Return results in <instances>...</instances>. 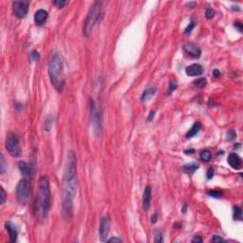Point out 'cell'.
I'll use <instances>...</instances> for the list:
<instances>
[{"instance_id":"8fae6325","label":"cell","mask_w":243,"mask_h":243,"mask_svg":"<svg viewBox=\"0 0 243 243\" xmlns=\"http://www.w3.org/2000/svg\"><path fill=\"white\" fill-rule=\"evenodd\" d=\"M185 73L188 76H200L203 73V68L200 64H193L185 68Z\"/></svg>"},{"instance_id":"1f68e13d","label":"cell","mask_w":243,"mask_h":243,"mask_svg":"<svg viewBox=\"0 0 243 243\" xmlns=\"http://www.w3.org/2000/svg\"><path fill=\"white\" fill-rule=\"evenodd\" d=\"M1 204H4L5 201H6V193H5V190L3 189V187H1Z\"/></svg>"},{"instance_id":"e575fe53","label":"cell","mask_w":243,"mask_h":243,"mask_svg":"<svg viewBox=\"0 0 243 243\" xmlns=\"http://www.w3.org/2000/svg\"><path fill=\"white\" fill-rule=\"evenodd\" d=\"M106 241H108V242H122V239L119 238V237H111V238L108 239Z\"/></svg>"},{"instance_id":"2e32d148","label":"cell","mask_w":243,"mask_h":243,"mask_svg":"<svg viewBox=\"0 0 243 243\" xmlns=\"http://www.w3.org/2000/svg\"><path fill=\"white\" fill-rule=\"evenodd\" d=\"M5 227H6V230L8 231V233L10 235V240L12 242H16L17 235H18V231L16 229V227L10 221H7L5 223Z\"/></svg>"},{"instance_id":"d6986e66","label":"cell","mask_w":243,"mask_h":243,"mask_svg":"<svg viewBox=\"0 0 243 243\" xmlns=\"http://www.w3.org/2000/svg\"><path fill=\"white\" fill-rule=\"evenodd\" d=\"M198 169V165L197 163H188V164H185L182 167V170L185 173H187V174H193Z\"/></svg>"},{"instance_id":"7c38bea8","label":"cell","mask_w":243,"mask_h":243,"mask_svg":"<svg viewBox=\"0 0 243 243\" xmlns=\"http://www.w3.org/2000/svg\"><path fill=\"white\" fill-rule=\"evenodd\" d=\"M228 163L230 166L234 169H240L242 166V161L241 158L239 157L237 153H231L228 157Z\"/></svg>"},{"instance_id":"6da1fadb","label":"cell","mask_w":243,"mask_h":243,"mask_svg":"<svg viewBox=\"0 0 243 243\" xmlns=\"http://www.w3.org/2000/svg\"><path fill=\"white\" fill-rule=\"evenodd\" d=\"M50 209V179L47 176H43L39 179L38 194L35 203V214L37 219L44 220L47 218Z\"/></svg>"},{"instance_id":"b9f144b4","label":"cell","mask_w":243,"mask_h":243,"mask_svg":"<svg viewBox=\"0 0 243 243\" xmlns=\"http://www.w3.org/2000/svg\"><path fill=\"white\" fill-rule=\"evenodd\" d=\"M194 149H191V150H185V153L186 154H193L194 153Z\"/></svg>"},{"instance_id":"5bb4252c","label":"cell","mask_w":243,"mask_h":243,"mask_svg":"<svg viewBox=\"0 0 243 243\" xmlns=\"http://www.w3.org/2000/svg\"><path fill=\"white\" fill-rule=\"evenodd\" d=\"M150 203H151V187L149 185H147L145 187V191H143V195H142V207L145 211L149 209Z\"/></svg>"},{"instance_id":"8992f818","label":"cell","mask_w":243,"mask_h":243,"mask_svg":"<svg viewBox=\"0 0 243 243\" xmlns=\"http://www.w3.org/2000/svg\"><path fill=\"white\" fill-rule=\"evenodd\" d=\"M6 149L12 157H19L21 155V147L17 136L9 132L6 138Z\"/></svg>"},{"instance_id":"60d3db41","label":"cell","mask_w":243,"mask_h":243,"mask_svg":"<svg viewBox=\"0 0 243 243\" xmlns=\"http://www.w3.org/2000/svg\"><path fill=\"white\" fill-rule=\"evenodd\" d=\"M154 114H155V111H151V112H150V115H149V118H148V121H150V120H151V118H152V119H153Z\"/></svg>"},{"instance_id":"7402d4cb","label":"cell","mask_w":243,"mask_h":243,"mask_svg":"<svg viewBox=\"0 0 243 243\" xmlns=\"http://www.w3.org/2000/svg\"><path fill=\"white\" fill-rule=\"evenodd\" d=\"M206 79L205 78H200L194 82V86L198 88H203L206 86Z\"/></svg>"},{"instance_id":"d590c367","label":"cell","mask_w":243,"mask_h":243,"mask_svg":"<svg viewBox=\"0 0 243 243\" xmlns=\"http://www.w3.org/2000/svg\"><path fill=\"white\" fill-rule=\"evenodd\" d=\"M235 27L237 28L238 31H240V32H242V24L240 23V22H235Z\"/></svg>"},{"instance_id":"74e56055","label":"cell","mask_w":243,"mask_h":243,"mask_svg":"<svg viewBox=\"0 0 243 243\" xmlns=\"http://www.w3.org/2000/svg\"><path fill=\"white\" fill-rule=\"evenodd\" d=\"M157 219H158V216L157 214H154L152 216H151V223H156L157 222Z\"/></svg>"},{"instance_id":"4316f807","label":"cell","mask_w":243,"mask_h":243,"mask_svg":"<svg viewBox=\"0 0 243 243\" xmlns=\"http://www.w3.org/2000/svg\"><path fill=\"white\" fill-rule=\"evenodd\" d=\"M67 1H65V0H55V1H52V4L54 6H56L57 8L61 9L63 8L65 5H67Z\"/></svg>"},{"instance_id":"30bf717a","label":"cell","mask_w":243,"mask_h":243,"mask_svg":"<svg viewBox=\"0 0 243 243\" xmlns=\"http://www.w3.org/2000/svg\"><path fill=\"white\" fill-rule=\"evenodd\" d=\"M183 50L192 58H198L201 55V50L192 43H187L183 46Z\"/></svg>"},{"instance_id":"cb8c5ba5","label":"cell","mask_w":243,"mask_h":243,"mask_svg":"<svg viewBox=\"0 0 243 243\" xmlns=\"http://www.w3.org/2000/svg\"><path fill=\"white\" fill-rule=\"evenodd\" d=\"M177 87H178V86H177L176 81H174V80L170 81V84H169V87H168V89H167L166 93H165V94H166V95H171V93L176 89Z\"/></svg>"},{"instance_id":"ac0fdd59","label":"cell","mask_w":243,"mask_h":243,"mask_svg":"<svg viewBox=\"0 0 243 243\" xmlns=\"http://www.w3.org/2000/svg\"><path fill=\"white\" fill-rule=\"evenodd\" d=\"M18 166H19V170L21 172V174L24 177L31 176V167H29V165L27 163H25V161H20Z\"/></svg>"},{"instance_id":"ffe728a7","label":"cell","mask_w":243,"mask_h":243,"mask_svg":"<svg viewBox=\"0 0 243 243\" xmlns=\"http://www.w3.org/2000/svg\"><path fill=\"white\" fill-rule=\"evenodd\" d=\"M234 219L235 220H242V210L238 206L234 207Z\"/></svg>"},{"instance_id":"e0dca14e","label":"cell","mask_w":243,"mask_h":243,"mask_svg":"<svg viewBox=\"0 0 243 243\" xmlns=\"http://www.w3.org/2000/svg\"><path fill=\"white\" fill-rule=\"evenodd\" d=\"M200 129H201V124L200 122H196V123L193 124V126L190 128V130L186 133V138L187 139L193 138L194 136H196L198 132L200 131Z\"/></svg>"},{"instance_id":"5b68a950","label":"cell","mask_w":243,"mask_h":243,"mask_svg":"<svg viewBox=\"0 0 243 243\" xmlns=\"http://www.w3.org/2000/svg\"><path fill=\"white\" fill-rule=\"evenodd\" d=\"M16 198L20 204H26L31 195V184L27 179H21L16 186Z\"/></svg>"},{"instance_id":"277c9868","label":"cell","mask_w":243,"mask_h":243,"mask_svg":"<svg viewBox=\"0 0 243 243\" xmlns=\"http://www.w3.org/2000/svg\"><path fill=\"white\" fill-rule=\"evenodd\" d=\"M77 174V159L73 151H68L67 156V163L65 167L64 180L76 179Z\"/></svg>"},{"instance_id":"603a6c76","label":"cell","mask_w":243,"mask_h":243,"mask_svg":"<svg viewBox=\"0 0 243 243\" xmlns=\"http://www.w3.org/2000/svg\"><path fill=\"white\" fill-rule=\"evenodd\" d=\"M40 58V54L38 51L34 50L31 51V53L29 55V62H36Z\"/></svg>"},{"instance_id":"52a82bcc","label":"cell","mask_w":243,"mask_h":243,"mask_svg":"<svg viewBox=\"0 0 243 243\" xmlns=\"http://www.w3.org/2000/svg\"><path fill=\"white\" fill-rule=\"evenodd\" d=\"M13 12L15 17L23 19L27 16L29 12L28 1H14L13 3Z\"/></svg>"},{"instance_id":"44dd1931","label":"cell","mask_w":243,"mask_h":243,"mask_svg":"<svg viewBox=\"0 0 243 243\" xmlns=\"http://www.w3.org/2000/svg\"><path fill=\"white\" fill-rule=\"evenodd\" d=\"M212 158V154L209 150H203L200 152V159L203 161H209Z\"/></svg>"},{"instance_id":"4fadbf2b","label":"cell","mask_w":243,"mask_h":243,"mask_svg":"<svg viewBox=\"0 0 243 243\" xmlns=\"http://www.w3.org/2000/svg\"><path fill=\"white\" fill-rule=\"evenodd\" d=\"M157 87H147L146 89L143 90V92L141 96V102L142 103H145L147 101H149L150 99H152L155 94L157 92Z\"/></svg>"},{"instance_id":"9c48e42d","label":"cell","mask_w":243,"mask_h":243,"mask_svg":"<svg viewBox=\"0 0 243 243\" xmlns=\"http://www.w3.org/2000/svg\"><path fill=\"white\" fill-rule=\"evenodd\" d=\"M90 113H91V121H92V124L95 129L94 130H101V120H100V115L98 113V110L96 105H95L94 102L91 101V105H90Z\"/></svg>"},{"instance_id":"3957f363","label":"cell","mask_w":243,"mask_h":243,"mask_svg":"<svg viewBox=\"0 0 243 243\" xmlns=\"http://www.w3.org/2000/svg\"><path fill=\"white\" fill-rule=\"evenodd\" d=\"M102 4H103L102 2L96 1L89 8V10H88V13L87 14L86 20H84V27H83V34L87 37L90 35L94 26L96 25L97 21L99 20V17L101 16Z\"/></svg>"},{"instance_id":"7a4b0ae2","label":"cell","mask_w":243,"mask_h":243,"mask_svg":"<svg viewBox=\"0 0 243 243\" xmlns=\"http://www.w3.org/2000/svg\"><path fill=\"white\" fill-rule=\"evenodd\" d=\"M49 76L52 86L58 92H63L66 81L63 74V58L60 53L54 52L50 59L49 68H47Z\"/></svg>"},{"instance_id":"f546056e","label":"cell","mask_w":243,"mask_h":243,"mask_svg":"<svg viewBox=\"0 0 243 243\" xmlns=\"http://www.w3.org/2000/svg\"><path fill=\"white\" fill-rule=\"evenodd\" d=\"M195 27H196V22H195V21H191L190 24L187 26V28L185 29V31L184 32H185L186 34H189Z\"/></svg>"},{"instance_id":"d4e9b609","label":"cell","mask_w":243,"mask_h":243,"mask_svg":"<svg viewBox=\"0 0 243 243\" xmlns=\"http://www.w3.org/2000/svg\"><path fill=\"white\" fill-rule=\"evenodd\" d=\"M154 241L157 242V243H161L163 241V232L161 231H157L156 234H155V239H154Z\"/></svg>"},{"instance_id":"83f0119b","label":"cell","mask_w":243,"mask_h":243,"mask_svg":"<svg viewBox=\"0 0 243 243\" xmlns=\"http://www.w3.org/2000/svg\"><path fill=\"white\" fill-rule=\"evenodd\" d=\"M227 140L228 141H233V140H235V138H237V133H235V131L233 130V129H231L227 132Z\"/></svg>"},{"instance_id":"8d00e7d4","label":"cell","mask_w":243,"mask_h":243,"mask_svg":"<svg viewBox=\"0 0 243 243\" xmlns=\"http://www.w3.org/2000/svg\"><path fill=\"white\" fill-rule=\"evenodd\" d=\"M203 241V239H202L201 237H195L193 239H192V242L193 243H196V242H202Z\"/></svg>"},{"instance_id":"d6a6232c","label":"cell","mask_w":243,"mask_h":243,"mask_svg":"<svg viewBox=\"0 0 243 243\" xmlns=\"http://www.w3.org/2000/svg\"><path fill=\"white\" fill-rule=\"evenodd\" d=\"M220 241H223V238L219 237V235H214L211 238V242H220Z\"/></svg>"},{"instance_id":"f1b7e54d","label":"cell","mask_w":243,"mask_h":243,"mask_svg":"<svg viewBox=\"0 0 243 243\" xmlns=\"http://www.w3.org/2000/svg\"><path fill=\"white\" fill-rule=\"evenodd\" d=\"M215 16V10H213V9H210L208 8L207 10H206V12H205V17L207 18V19H212L213 17Z\"/></svg>"},{"instance_id":"f35d334b","label":"cell","mask_w":243,"mask_h":243,"mask_svg":"<svg viewBox=\"0 0 243 243\" xmlns=\"http://www.w3.org/2000/svg\"><path fill=\"white\" fill-rule=\"evenodd\" d=\"M220 74H221V73H220V71H219V69H214V71H213V76H215V77H219Z\"/></svg>"},{"instance_id":"9a60e30c","label":"cell","mask_w":243,"mask_h":243,"mask_svg":"<svg viewBox=\"0 0 243 243\" xmlns=\"http://www.w3.org/2000/svg\"><path fill=\"white\" fill-rule=\"evenodd\" d=\"M49 17V13L45 10H38L34 14V22L37 25H43Z\"/></svg>"},{"instance_id":"836d02e7","label":"cell","mask_w":243,"mask_h":243,"mask_svg":"<svg viewBox=\"0 0 243 243\" xmlns=\"http://www.w3.org/2000/svg\"><path fill=\"white\" fill-rule=\"evenodd\" d=\"M213 176H214V170H213L212 167H210L207 171V179H211L213 178Z\"/></svg>"},{"instance_id":"4dcf8cb0","label":"cell","mask_w":243,"mask_h":243,"mask_svg":"<svg viewBox=\"0 0 243 243\" xmlns=\"http://www.w3.org/2000/svg\"><path fill=\"white\" fill-rule=\"evenodd\" d=\"M0 161H1V170H0V172H1V174H3L5 171V161L3 155H1V160H0Z\"/></svg>"},{"instance_id":"ab89813d","label":"cell","mask_w":243,"mask_h":243,"mask_svg":"<svg viewBox=\"0 0 243 243\" xmlns=\"http://www.w3.org/2000/svg\"><path fill=\"white\" fill-rule=\"evenodd\" d=\"M187 7H193V8H195V6H196V3H194V2H191V3H187L186 4ZM192 8V9H193Z\"/></svg>"},{"instance_id":"484cf974","label":"cell","mask_w":243,"mask_h":243,"mask_svg":"<svg viewBox=\"0 0 243 243\" xmlns=\"http://www.w3.org/2000/svg\"><path fill=\"white\" fill-rule=\"evenodd\" d=\"M208 195H209L210 197H212V198H219L220 197H221L222 193L220 192V191H218V190H211V191H209V192H208Z\"/></svg>"},{"instance_id":"ba28073f","label":"cell","mask_w":243,"mask_h":243,"mask_svg":"<svg viewBox=\"0 0 243 243\" xmlns=\"http://www.w3.org/2000/svg\"><path fill=\"white\" fill-rule=\"evenodd\" d=\"M110 230V219L108 216H103L100 221V228H99V233H100L101 241H106Z\"/></svg>"}]
</instances>
